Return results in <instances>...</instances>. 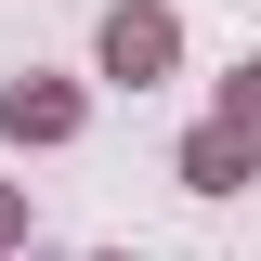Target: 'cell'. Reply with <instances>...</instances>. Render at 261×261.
<instances>
[{"label": "cell", "instance_id": "2", "mask_svg": "<svg viewBox=\"0 0 261 261\" xmlns=\"http://www.w3.org/2000/svg\"><path fill=\"white\" fill-rule=\"evenodd\" d=\"M183 170H196L209 196H235V183H248V130H196V144H183Z\"/></svg>", "mask_w": 261, "mask_h": 261}, {"label": "cell", "instance_id": "1", "mask_svg": "<svg viewBox=\"0 0 261 261\" xmlns=\"http://www.w3.org/2000/svg\"><path fill=\"white\" fill-rule=\"evenodd\" d=\"M105 65H118V79H157L170 65V13H118V27H105Z\"/></svg>", "mask_w": 261, "mask_h": 261}, {"label": "cell", "instance_id": "3", "mask_svg": "<svg viewBox=\"0 0 261 261\" xmlns=\"http://www.w3.org/2000/svg\"><path fill=\"white\" fill-rule=\"evenodd\" d=\"M0 118H13V130H39V144H53V130H79V105H65V92H13V105H0Z\"/></svg>", "mask_w": 261, "mask_h": 261}]
</instances>
